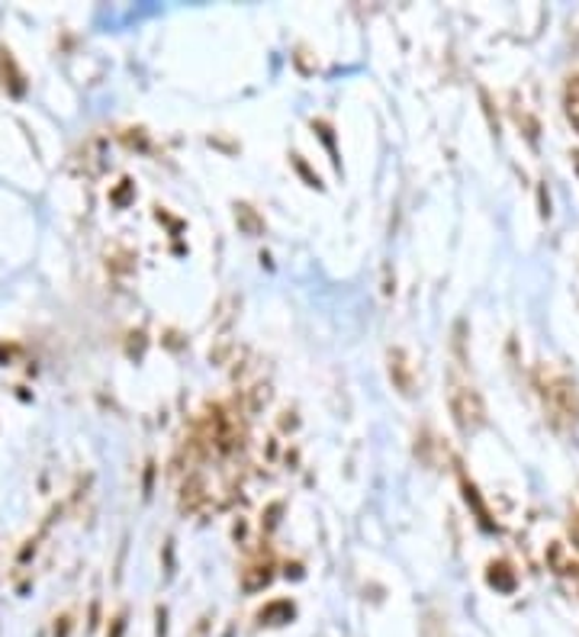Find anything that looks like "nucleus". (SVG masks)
Segmentation results:
<instances>
[{
    "mask_svg": "<svg viewBox=\"0 0 579 637\" xmlns=\"http://www.w3.org/2000/svg\"><path fill=\"white\" fill-rule=\"evenodd\" d=\"M538 393H541V403H545L547 422L557 428V432H570L579 425V390L577 381L560 371V367H541L538 371Z\"/></svg>",
    "mask_w": 579,
    "mask_h": 637,
    "instance_id": "1",
    "label": "nucleus"
},
{
    "mask_svg": "<svg viewBox=\"0 0 579 637\" xmlns=\"http://www.w3.org/2000/svg\"><path fill=\"white\" fill-rule=\"evenodd\" d=\"M450 410H454L457 425H460L464 432H474V428H480L482 425V403L470 386H457V390L450 393Z\"/></svg>",
    "mask_w": 579,
    "mask_h": 637,
    "instance_id": "2",
    "label": "nucleus"
},
{
    "mask_svg": "<svg viewBox=\"0 0 579 637\" xmlns=\"http://www.w3.org/2000/svg\"><path fill=\"white\" fill-rule=\"evenodd\" d=\"M550 564H553V574L567 583V589H573V593L579 596V564L567 560L560 547H553V550H550Z\"/></svg>",
    "mask_w": 579,
    "mask_h": 637,
    "instance_id": "3",
    "label": "nucleus"
},
{
    "mask_svg": "<svg viewBox=\"0 0 579 637\" xmlns=\"http://www.w3.org/2000/svg\"><path fill=\"white\" fill-rule=\"evenodd\" d=\"M563 113H567V120L579 132V74H573L567 81V88H563Z\"/></svg>",
    "mask_w": 579,
    "mask_h": 637,
    "instance_id": "4",
    "label": "nucleus"
},
{
    "mask_svg": "<svg viewBox=\"0 0 579 637\" xmlns=\"http://www.w3.org/2000/svg\"><path fill=\"white\" fill-rule=\"evenodd\" d=\"M257 618H261V625H284V621L293 618V606L290 603H274V606L264 608Z\"/></svg>",
    "mask_w": 579,
    "mask_h": 637,
    "instance_id": "5",
    "label": "nucleus"
},
{
    "mask_svg": "<svg viewBox=\"0 0 579 637\" xmlns=\"http://www.w3.org/2000/svg\"><path fill=\"white\" fill-rule=\"evenodd\" d=\"M499 570H506V564H499ZM489 583H492V586H499L502 593H509V589L515 586V576L512 574H496V570L489 567Z\"/></svg>",
    "mask_w": 579,
    "mask_h": 637,
    "instance_id": "6",
    "label": "nucleus"
},
{
    "mask_svg": "<svg viewBox=\"0 0 579 637\" xmlns=\"http://www.w3.org/2000/svg\"><path fill=\"white\" fill-rule=\"evenodd\" d=\"M570 538L579 547V512H573V518H570Z\"/></svg>",
    "mask_w": 579,
    "mask_h": 637,
    "instance_id": "7",
    "label": "nucleus"
},
{
    "mask_svg": "<svg viewBox=\"0 0 579 637\" xmlns=\"http://www.w3.org/2000/svg\"><path fill=\"white\" fill-rule=\"evenodd\" d=\"M573 164H577V171H579V152H577V155H573Z\"/></svg>",
    "mask_w": 579,
    "mask_h": 637,
    "instance_id": "8",
    "label": "nucleus"
}]
</instances>
